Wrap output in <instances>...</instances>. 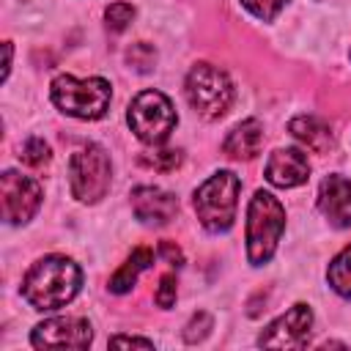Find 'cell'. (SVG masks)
Segmentation results:
<instances>
[{"instance_id":"obj_6","label":"cell","mask_w":351,"mask_h":351,"mask_svg":"<svg viewBox=\"0 0 351 351\" xmlns=\"http://www.w3.org/2000/svg\"><path fill=\"white\" fill-rule=\"evenodd\" d=\"M126 121L132 126V132L137 134V140L148 143V145H159L167 140V134L176 126V110L173 101L162 93V90H143L132 99Z\"/></svg>"},{"instance_id":"obj_17","label":"cell","mask_w":351,"mask_h":351,"mask_svg":"<svg viewBox=\"0 0 351 351\" xmlns=\"http://www.w3.org/2000/svg\"><path fill=\"white\" fill-rule=\"evenodd\" d=\"M326 280H329V285H332V291L335 293H340V296H351V244L348 247H343L335 258H332V263H329V269H326Z\"/></svg>"},{"instance_id":"obj_21","label":"cell","mask_w":351,"mask_h":351,"mask_svg":"<svg viewBox=\"0 0 351 351\" xmlns=\"http://www.w3.org/2000/svg\"><path fill=\"white\" fill-rule=\"evenodd\" d=\"M104 19H107V30L121 33V30L134 19V8H132L129 3H112V5L104 11Z\"/></svg>"},{"instance_id":"obj_26","label":"cell","mask_w":351,"mask_h":351,"mask_svg":"<svg viewBox=\"0 0 351 351\" xmlns=\"http://www.w3.org/2000/svg\"><path fill=\"white\" fill-rule=\"evenodd\" d=\"M110 346H140V348H151L154 343L151 340H143V337H123V335H118V337H110Z\"/></svg>"},{"instance_id":"obj_5","label":"cell","mask_w":351,"mask_h":351,"mask_svg":"<svg viewBox=\"0 0 351 351\" xmlns=\"http://www.w3.org/2000/svg\"><path fill=\"white\" fill-rule=\"evenodd\" d=\"M110 156L101 145L88 143L69 159V184L71 195L82 203H99L110 189Z\"/></svg>"},{"instance_id":"obj_25","label":"cell","mask_w":351,"mask_h":351,"mask_svg":"<svg viewBox=\"0 0 351 351\" xmlns=\"http://www.w3.org/2000/svg\"><path fill=\"white\" fill-rule=\"evenodd\" d=\"M159 255H162L167 263H173V266H181V263H184V255H181V250H178L173 241H162V244H159Z\"/></svg>"},{"instance_id":"obj_11","label":"cell","mask_w":351,"mask_h":351,"mask_svg":"<svg viewBox=\"0 0 351 351\" xmlns=\"http://www.w3.org/2000/svg\"><path fill=\"white\" fill-rule=\"evenodd\" d=\"M318 208L335 228L351 225V178L326 176L318 189Z\"/></svg>"},{"instance_id":"obj_15","label":"cell","mask_w":351,"mask_h":351,"mask_svg":"<svg viewBox=\"0 0 351 351\" xmlns=\"http://www.w3.org/2000/svg\"><path fill=\"white\" fill-rule=\"evenodd\" d=\"M291 134L299 140V143H304L310 151H315V154H326L329 148H332V132H329V126L324 123V121H318V118H310V115H302V118H293L291 121Z\"/></svg>"},{"instance_id":"obj_12","label":"cell","mask_w":351,"mask_h":351,"mask_svg":"<svg viewBox=\"0 0 351 351\" xmlns=\"http://www.w3.org/2000/svg\"><path fill=\"white\" fill-rule=\"evenodd\" d=\"M310 176V162L299 148H277L266 162V181L282 189L304 184Z\"/></svg>"},{"instance_id":"obj_4","label":"cell","mask_w":351,"mask_h":351,"mask_svg":"<svg viewBox=\"0 0 351 351\" xmlns=\"http://www.w3.org/2000/svg\"><path fill=\"white\" fill-rule=\"evenodd\" d=\"M112 99L110 82L101 77H88V80H77L71 74H60L52 80V101L74 118L82 121H96L107 112Z\"/></svg>"},{"instance_id":"obj_2","label":"cell","mask_w":351,"mask_h":351,"mask_svg":"<svg viewBox=\"0 0 351 351\" xmlns=\"http://www.w3.org/2000/svg\"><path fill=\"white\" fill-rule=\"evenodd\" d=\"M282 230H285L282 203L274 195L258 189L247 208V258L252 266H263L274 255Z\"/></svg>"},{"instance_id":"obj_24","label":"cell","mask_w":351,"mask_h":351,"mask_svg":"<svg viewBox=\"0 0 351 351\" xmlns=\"http://www.w3.org/2000/svg\"><path fill=\"white\" fill-rule=\"evenodd\" d=\"M154 299H156V304L165 307V310L176 302V277H173V274H165V277L159 280V288H156V296H154Z\"/></svg>"},{"instance_id":"obj_3","label":"cell","mask_w":351,"mask_h":351,"mask_svg":"<svg viewBox=\"0 0 351 351\" xmlns=\"http://www.w3.org/2000/svg\"><path fill=\"white\" fill-rule=\"evenodd\" d=\"M239 189H241V181L230 170H219L197 186L195 211H197V219L206 230L225 233L233 225L236 206H239Z\"/></svg>"},{"instance_id":"obj_14","label":"cell","mask_w":351,"mask_h":351,"mask_svg":"<svg viewBox=\"0 0 351 351\" xmlns=\"http://www.w3.org/2000/svg\"><path fill=\"white\" fill-rule=\"evenodd\" d=\"M261 145H263V126L255 118H250L233 126V132L222 143V151L230 159H252L261 151Z\"/></svg>"},{"instance_id":"obj_10","label":"cell","mask_w":351,"mask_h":351,"mask_svg":"<svg viewBox=\"0 0 351 351\" xmlns=\"http://www.w3.org/2000/svg\"><path fill=\"white\" fill-rule=\"evenodd\" d=\"M310 326H313V310L307 304H293L285 315H280L263 329L258 343L266 348H304L310 337Z\"/></svg>"},{"instance_id":"obj_7","label":"cell","mask_w":351,"mask_h":351,"mask_svg":"<svg viewBox=\"0 0 351 351\" xmlns=\"http://www.w3.org/2000/svg\"><path fill=\"white\" fill-rule=\"evenodd\" d=\"M186 99L192 110L203 118H219L233 101V82L228 74L211 63H197L186 74Z\"/></svg>"},{"instance_id":"obj_19","label":"cell","mask_w":351,"mask_h":351,"mask_svg":"<svg viewBox=\"0 0 351 351\" xmlns=\"http://www.w3.org/2000/svg\"><path fill=\"white\" fill-rule=\"evenodd\" d=\"M140 162H143L145 167L159 170V173H170V170H176V167L181 165V151H176V148H165V151H145V154L140 156Z\"/></svg>"},{"instance_id":"obj_8","label":"cell","mask_w":351,"mask_h":351,"mask_svg":"<svg viewBox=\"0 0 351 351\" xmlns=\"http://www.w3.org/2000/svg\"><path fill=\"white\" fill-rule=\"evenodd\" d=\"M0 203H3V219L11 225H22L41 206V184L16 170H5L0 176Z\"/></svg>"},{"instance_id":"obj_9","label":"cell","mask_w":351,"mask_h":351,"mask_svg":"<svg viewBox=\"0 0 351 351\" xmlns=\"http://www.w3.org/2000/svg\"><path fill=\"white\" fill-rule=\"evenodd\" d=\"M93 340L90 324L85 318L60 315L38 324L30 335V343L36 348H88Z\"/></svg>"},{"instance_id":"obj_23","label":"cell","mask_w":351,"mask_h":351,"mask_svg":"<svg viewBox=\"0 0 351 351\" xmlns=\"http://www.w3.org/2000/svg\"><path fill=\"white\" fill-rule=\"evenodd\" d=\"M258 19H263V22H271L277 14H280V8L288 3V0H241Z\"/></svg>"},{"instance_id":"obj_18","label":"cell","mask_w":351,"mask_h":351,"mask_svg":"<svg viewBox=\"0 0 351 351\" xmlns=\"http://www.w3.org/2000/svg\"><path fill=\"white\" fill-rule=\"evenodd\" d=\"M126 63H129L134 71L145 74V71H151L154 63H156V49H154L151 44H145V41H137V44H132V47L126 49Z\"/></svg>"},{"instance_id":"obj_16","label":"cell","mask_w":351,"mask_h":351,"mask_svg":"<svg viewBox=\"0 0 351 351\" xmlns=\"http://www.w3.org/2000/svg\"><path fill=\"white\" fill-rule=\"evenodd\" d=\"M151 263H154V250H151V247H137V250H132V255L126 258V263L112 274L110 291H112V293H126V291H132V285L137 282L140 271H145Z\"/></svg>"},{"instance_id":"obj_20","label":"cell","mask_w":351,"mask_h":351,"mask_svg":"<svg viewBox=\"0 0 351 351\" xmlns=\"http://www.w3.org/2000/svg\"><path fill=\"white\" fill-rule=\"evenodd\" d=\"M49 145L41 140V137H30L27 143H25V148H22V154H19V159L27 165V167H44L47 162H49Z\"/></svg>"},{"instance_id":"obj_13","label":"cell","mask_w":351,"mask_h":351,"mask_svg":"<svg viewBox=\"0 0 351 351\" xmlns=\"http://www.w3.org/2000/svg\"><path fill=\"white\" fill-rule=\"evenodd\" d=\"M132 211L140 222L165 225L178 211V197L159 189V186H137L132 189Z\"/></svg>"},{"instance_id":"obj_22","label":"cell","mask_w":351,"mask_h":351,"mask_svg":"<svg viewBox=\"0 0 351 351\" xmlns=\"http://www.w3.org/2000/svg\"><path fill=\"white\" fill-rule=\"evenodd\" d=\"M208 332H211V315H208L206 310H200V313H195V315L189 318V324L184 326V340H186V343H200Z\"/></svg>"},{"instance_id":"obj_27","label":"cell","mask_w":351,"mask_h":351,"mask_svg":"<svg viewBox=\"0 0 351 351\" xmlns=\"http://www.w3.org/2000/svg\"><path fill=\"white\" fill-rule=\"evenodd\" d=\"M8 69H11V44L5 41V69H3V77H8Z\"/></svg>"},{"instance_id":"obj_1","label":"cell","mask_w":351,"mask_h":351,"mask_svg":"<svg viewBox=\"0 0 351 351\" xmlns=\"http://www.w3.org/2000/svg\"><path fill=\"white\" fill-rule=\"evenodd\" d=\"M82 285V271L63 255H47L30 266L22 280V296L36 310H58L69 304Z\"/></svg>"}]
</instances>
